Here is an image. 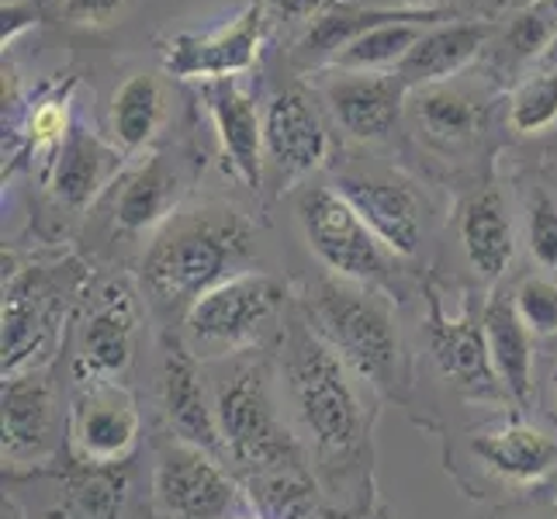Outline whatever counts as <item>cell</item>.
Wrapping results in <instances>:
<instances>
[{
  "instance_id": "6da1fadb",
  "label": "cell",
  "mask_w": 557,
  "mask_h": 519,
  "mask_svg": "<svg viewBox=\"0 0 557 519\" xmlns=\"http://www.w3.org/2000/svg\"><path fill=\"white\" fill-rule=\"evenodd\" d=\"M253 254V228L228 205H198L177 211L146 249L139 277L160 305L190 309L205 292L239 274Z\"/></svg>"
},
{
  "instance_id": "7a4b0ae2",
  "label": "cell",
  "mask_w": 557,
  "mask_h": 519,
  "mask_svg": "<svg viewBox=\"0 0 557 519\" xmlns=\"http://www.w3.org/2000/svg\"><path fill=\"white\" fill-rule=\"evenodd\" d=\"M284 374L295 409L312 440L330 454H347L360 444L368 416L339 354L305 322L284 333Z\"/></svg>"
},
{
  "instance_id": "3957f363",
  "label": "cell",
  "mask_w": 557,
  "mask_h": 519,
  "mask_svg": "<svg viewBox=\"0 0 557 519\" xmlns=\"http://www.w3.org/2000/svg\"><path fill=\"white\" fill-rule=\"evenodd\" d=\"M312 319L319 322V336L333 346L339 360L377 388H388L398 360V333L392 305L381 295L368 292L354 281H322L315 284Z\"/></svg>"
},
{
  "instance_id": "277c9868",
  "label": "cell",
  "mask_w": 557,
  "mask_h": 519,
  "mask_svg": "<svg viewBox=\"0 0 557 519\" xmlns=\"http://www.w3.org/2000/svg\"><path fill=\"white\" fill-rule=\"evenodd\" d=\"M215 416L228 457L253 471H301V447L267 392L263 363H246L215 388Z\"/></svg>"
},
{
  "instance_id": "5b68a950",
  "label": "cell",
  "mask_w": 557,
  "mask_h": 519,
  "mask_svg": "<svg viewBox=\"0 0 557 519\" xmlns=\"http://www.w3.org/2000/svg\"><path fill=\"white\" fill-rule=\"evenodd\" d=\"M284 284L260 271H239L205 292L184 312V333L195 357L236 354L284 309Z\"/></svg>"
},
{
  "instance_id": "8992f818",
  "label": "cell",
  "mask_w": 557,
  "mask_h": 519,
  "mask_svg": "<svg viewBox=\"0 0 557 519\" xmlns=\"http://www.w3.org/2000/svg\"><path fill=\"white\" fill-rule=\"evenodd\" d=\"M298 222L305 243L325 271L354 284H374L388 277L392 249L374 236V228L357 215L339 190L305 187L298 195Z\"/></svg>"
},
{
  "instance_id": "52a82bcc",
  "label": "cell",
  "mask_w": 557,
  "mask_h": 519,
  "mask_svg": "<svg viewBox=\"0 0 557 519\" xmlns=\"http://www.w3.org/2000/svg\"><path fill=\"white\" fill-rule=\"evenodd\" d=\"M263 8L246 0L243 11L228 22L205 32H177L163 42V73L174 81H222V76H243L260 60L263 38Z\"/></svg>"
},
{
  "instance_id": "ba28073f",
  "label": "cell",
  "mask_w": 557,
  "mask_h": 519,
  "mask_svg": "<svg viewBox=\"0 0 557 519\" xmlns=\"http://www.w3.org/2000/svg\"><path fill=\"white\" fill-rule=\"evenodd\" d=\"M492 90L485 81H465V73L444 84L416 87L406 98V122L412 136L440 157H457L485 136Z\"/></svg>"
},
{
  "instance_id": "9c48e42d",
  "label": "cell",
  "mask_w": 557,
  "mask_h": 519,
  "mask_svg": "<svg viewBox=\"0 0 557 519\" xmlns=\"http://www.w3.org/2000/svg\"><path fill=\"white\" fill-rule=\"evenodd\" d=\"M330 157V132L322 114L301 87L287 84L271 94L263 108V173L287 190L309 177Z\"/></svg>"
},
{
  "instance_id": "30bf717a",
  "label": "cell",
  "mask_w": 557,
  "mask_h": 519,
  "mask_svg": "<svg viewBox=\"0 0 557 519\" xmlns=\"http://www.w3.org/2000/svg\"><path fill=\"white\" fill-rule=\"evenodd\" d=\"M139 333V301L128 281H108L90 298V309L76 333L73 374L81 384L114 381L136 354Z\"/></svg>"
},
{
  "instance_id": "8fae6325",
  "label": "cell",
  "mask_w": 557,
  "mask_h": 519,
  "mask_svg": "<svg viewBox=\"0 0 557 519\" xmlns=\"http://www.w3.org/2000/svg\"><path fill=\"white\" fill-rule=\"evenodd\" d=\"M139 444L136 398L119 381L84 384L70 409V450L81 465L111 468Z\"/></svg>"
},
{
  "instance_id": "7c38bea8",
  "label": "cell",
  "mask_w": 557,
  "mask_h": 519,
  "mask_svg": "<svg viewBox=\"0 0 557 519\" xmlns=\"http://www.w3.org/2000/svg\"><path fill=\"white\" fill-rule=\"evenodd\" d=\"M322 98L330 104L339 128L357 143H384L406 119V81L388 73L322 70Z\"/></svg>"
},
{
  "instance_id": "4fadbf2b",
  "label": "cell",
  "mask_w": 557,
  "mask_h": 519,
  "mask_svg": "<svg viewBox=\"0 0 557 519\" xmlns=\"http://www.w3.org/2000/svg\"><path fill=\"white\" fill-rule=\"evenodd\" d=\"M152 492L170 519H225L236 503V485L208 450L170 444L152 474Z\"/></svg>"
},
{
  "instance_id": "5bb4252c",
  "label": "cell",
  "mask_w": 557,
  "mask_h": 519,
  "mask_svg": "<svg viewBox=\"0 0 557 519\" xmlns=\"http://www.w3.org/2000/svg\"><path fill=\"white\" fill-rule=\"evenodd\" d=\"M336 187L395 257L416 254L422 239V201L406 177L381 170H350L339 173Z\"/></svg>"
},
{
  "instance_id": "9a60e30c",
  "label": "cell",
  "mask_w": 557,
  "mask_h": 519,
  "mask_svg": "<svg viewBox=\"0 0 557 519\" xmlns=\"http://www.w3.org/2000/svg\"><path fill=\"white\" fill-rule=\"evenodd\" d=\"M198 98L208 111L215 136L222 146L225 163L236 177L249 187H263V114L257 108L253 90L239 76H222V81L195 84Z\"/></svg>"
},
{
  "instance_id": "2e32d148",
  "label": "cell",
  "mask_w": 557,
  "mask_h": 519,
  "mask_svg": "<svg viewBox=\"0 0 557 519\" xmlns=\"http://www.w3.org/2000/svg\"><path fill=\"white\" fill-rule=\"evenodd\" d=\"M395 22H430L444 25L454 22V8L447 11H406V8H374L360 0H336L330 11H322L315 22L301 32V38L292 46V66L301 73H322L336 55L357 42L371 28L395 25Z\"/></svg>"
},
{
  "instance_id": "e0dca14e",
  "label": "cell",
  "mask_w": 557,
  "mask_h": 519,
  "mask_svg": "<svg viewBox=\"0 0 557 519\" xmlns=\"http://www.w3.org/2000/svg\"><path fill=\"white\" fill-rule=\"evenodd\" d=\"M187 190L184 163L170 152H149V157L125 170L114 184L111 198V222L119 233L139 236L174 219L177 201Z\"/></svg>"
},
{
  "instance_id": "ac0fdd59",
  "label": "cell",
  "mask_w": 557,
  "mask_h": 519,
  "mask_svg": "<svg viewBox=\"0 0 557 519\" xmlns=\"http://www.w3.org/2000/svg\"><path fill=\"white\" fill-rule=\"evenodd\" d=\"M125 152L94 136L84 125H73L70 136L52 152L49 163V195L66 211H84L101 198V190L122 177Z\"/></svg>"
},
{
  "instance_id": "d6986e66",
  "label": "cell",
  "mask_w": 557,
  "mask_h": 519,
  "mask_svg": "<svg viewBox=\"0 0 557 519\" xmlns=\"http://www.w3.org/2000/svg\"><path fill=\"white\" fill-rule=\"evenodd\" d=\"M160 392H163V412L170 430L177 433V444L198 447L215 454L222 450V430L215 416V401H208V392L198 374V360L184 343H166L163 368H160Z\"/></svg>"
},
{
  "instance_id": "ffe728a7",
  "label": "cell",
  "mask_w": 557,
  "mask_h": 519,
  "mask_svg": "<svg viewBox=\"0 0 557 519\" xmlns=\"http://www.w3.org/2000/svg\"><path fill=\"white\" fill-rule=\"evenodd\" d=\"M498 35V25L488 17H468V22H444L422 32V38L412 46V52L395 70L409 90L444 84L465 73L478 55H482L492 38Z\"/></svg>"
},
{
  "instance_id": "44dd1931",
  "label": "cell",
  "mask_w": 557,
  "mask_h": 519,
  "mask_svg": "<svg viewBox=\"0 0 557 519\" xmlns=\"http://www.w3.org/2000/svg\"><path fill=\"white\" fill-rule=\"evenodd\" d=\"M52 454V384L42 371L4 381V465H32Z\"/></svg>"
},
{
  "instance_id": "7402d4cb",
  "label": "cell",
  "mask_w": 557,
  "mask_h": 519,
  "mask_svg": "<svg viewBox=\"0 0 557 519\" xmlns=\"http://www.w3.org/2000/svg\"><path fill=\"white\" fill-rule=\"evenodd\" d=\"M460 246L478 277L498 281L512 263L516 236L506 198L495 187H482L460 208Z\"/></svg>"
},
{
  "instance_id": "603a6c76",
  "label": "cell",
  "mask_w": 557,
  "mask_h": 519,
  "mask_svg": "<svg viewBox=\"0 0 557 519\" xmlns=\"http://www.w3.org/2000/svg\"><path fill=\"white\" fill-rule=\"evenodd\" d=\"M482 325H485L492 368L498 381H503V388L520 401V406H530L533 401V333L523 325V319L516 316L512 298L495 295L485 305Z\"/></svg>"
},
{
  "instance_id": "cb8c5ba5",
  "label": "cell",
  "mask_w": 557,
  "mask_h": 519,
  "mask_svg": "<svg viewBox=\"0 0 557 519\" xmlns=\"http://www.w3.org/2000/svg\"><path fill=\"white\" fill-rule=\"evenodd\" d=\"M471 447L488 471L516 485L541 482L557 468V444L547 433L523 427V422L478 433Z\"/></svg>"
},
{
  "instance_id": "d4e9b609",
  "label": "cell",
  "mask_w": 557,
  "mask_h": 519,
  "mask_svg": "<svg viewBox=\"0 0 557 519\" xmlns=\"http://www.w3.org/2000/svg\"><path fill=\"white\" fill-rule=\"evenodd\" d=\"M166 119V87L160 73H132L111 98V143L122 152L146 149Z\"/></svg>"
},
{
  "instance_id": "484cf974",
  "label": "cell",
  "mask_w": 557,
  "mask_h": 519,
  "mask_svg": "<svg viewBox=\"0 0 557 519\" xmlns=\"http://www.w3.org/2000/svg\"><path fill=\"white\" fill-rule=\"evenodd\" d=\"M433 354L440 360L447 378H454L460 388L471 392H488L495 384V368L488 357V339H485V325L474 316L444 322L436 316L433 325Z\"/></svg>"
},
{
  "instance_id": "4316f807",
  "label": "cell",
  "mask_w": 557,
  "mask_h": 519,
  "mask_svg": "<svg viewBox=\"0 0 557 519\" xmlns=\"http://www.w3.org/2000/svg\"><path fill=\"white\" fill-rule=\"evenodd\" d=\"M557 42V14L547 8V0H533L527 8L512 11V22L498 28L492 38V66L495 73L527 70L530 63L541 60Z\"/></svg>"
},
{
  "instance_id": "83f0119b",
  "label": "cell",
  "mask_w": 557,
  "mask_h": 519,
  "mask_svg": "<svg viewBox=\"0 0 557 519\" xmlns=\"http://www.w3.org/2000/svg\"><path fill=\"white\" fill-rule=\"evenodd\" d=\"M426 28H433V25L430 22H395V25L371 28L368 35H360L357 42L343 49L325 70H357V73L398 70Z\"/></svg>"
},
{
  "instance_id": "f1b7e54d",
  "label": "cell",
  "mask_w": 557,
  "mask_h": 519,
  "mask_svg": "<svg viewBox=\"0 0 557 519\" xmlns=\"http://www.w3.org/2000/svg\"><path fill=\"white\" fill-rule=\"evenodd\" d=\"M253 503L260 506L263 519H312L319 512L315 506V485L301 471H257L249 482Z\"/></svg>"
},
{
  "instance_id": "f546056e",
  "label": "cell",
  "mask_w": 557,
  "mask_h": 519,
  "mask_svg": "<svg viewBox=\"0 0 557 519\" xmlns=\"http://www.w3.org/2000/svg\"><path fill=\"white\" fill-rule=\"evenodd\" d=\"M557 125V70L527 73L509 94V128L516 136H544Z\"/></svg>"
},
{
  "instance_id": "4dcf8cb0",
  "label": "cell",
  "mask_w": 557,
  "mask_h": 519,
  "mask_svg": "<svg viewBox=\"0 0 557 519\" xmlns=\"http://www.w3.org/2000/svg\"><path fill=\"white\" fill-rule=\"evenodd\" d=\"M516 316L523 319V325L533 333V339H550L557 336V284L550 277H523L516 284Z\"/></svg>"
},
{
  "instance_id": "1f68e13d",
  "label": "cell",
  "mask_w": 557,
  "mask_h": 519,
  "mask_svg": "<svg viewBox=\"0 0 557 519\" xmlns=\"http://www.w3.org/2000/svg\"><path fill=\"white\" fill-rule=\"evenodd\" d=\"M527 239L533 260L544 271H557V201L536 187L527 208Z\"/></svg>"
},
{
  "instance_id": "d6a6232c",
  "label": "cell",
  "mask_w": 557,
  "mask_h": 519,
  "mask_svg": "<svg viewBox=\"0 0 557 519\" xmlns=\"http://www.w3.org/2000/svg\"><path fill=\"white\" fill-rule=\"evenodd\" d=\"M73 125L76 122H70V98L66 94H55V98H42L28 108L25 136L35 149H60Z\"/></svg>"
},
{
  "instance_id": "836d02e7",
  "label": "cell",
  "mask_w": 557,
  "mask_h": 519,
  "mask_svg": "<svg viewBox=\"0 0 557 519\" xmlns=\"http://www.w3.org/2000/svg\"><path fill=\"white\" fill-rule=\"evenodd\" d=\"M73 503L84 519H111L119 506V482L108 474V468H90L73 482Z\"/></svg>"
},
{
  "instance_id": "e575fe53",
  "label": "cell",
  "mask_w": 557,
  "mask_h": 519,
  "mask_svg": "<svg viewBox=\"0 0 557 519\" xmlns=\"http://www.w3.org/2000/svg\"><path fill=\"white\" fill-rule=\"evenodd\" d=\"M136 8V0H63V17L76 28H114L122 17Z\"/></svg>"
},
{
  "instance_id": "d590c367",
  "label": "cell",
  "mask_w": 557,
  "mask_h": 519,
  "mask_svg": "<svg viewBox=\"0 0 557 519\" xmlns=\"http://www.w3.org/2000/svg\"><path fill=\"white\" fill-rule=\"evenodd\" d=\"M263 8L267 25H298V22H315L322 11H330L336 0H257Z\"/></svg>"
},
{
  "instance_id": "8d00e7d4",
  "label": "cell",
  "mask_w": 557,
  "mask_h": 519,
  "mask_svg": "<svg viewBox=\"0 0 557 519\" xmlns=\"http://www.w3.org/2000/svg\"><path fill=\"white\" fill-rule=\"evenodd\" d=\"M0 42L14 46L17 35L28 32V28H38L42 25V8L35 4V0H4V8H0Z\"/></svg>"
},
{
  "instance_id": "74e56055",
  "label": "cell",
  "mask_w": 557,
  "mask_h": 519,
  "mask_svg": "<svg viewBox=\"0 0 557 519\" xmlns=\"http://www.w3.org/2000/svg\"><path fill=\"white\" fill-rule=\"evenodd\" d=\"M406 11H447V4H440V0H398Z\"/></svg>"
},
{
  "instance_id": "f35d334b",
  "label": "cell",
  "mask_w": 557,
  "mask_h": 519,
  "mask_svg": "<svg viewBox=\"0 0 557 519\" xmlns=\"http://www.w3.org/2000/svg\"><path fill=\"white\" fill-rule=\"evenodd\" d=\"M312 519H350V516H347V512H339V509H325V506H319V512H315Z\"/></svg>"
},
{
  "instance_id": "ab89813d",
  "label": "cell",
  "mask_w": 557,
  "mask_h": 519,
  "mask_svg": "<svg viewBox=\"0 0 557 519\" xmlns=\"http://www.w3.org/2000/svg\"><path fill=\"white\" fill-rule=\"evenodd\" d=\"M4 519H22V512H17V506L11 503V498H4Z\"/></svg>"
},
{
  "instance_id": "60d3db41",
  "label": "cell",
  "mask_w": 557,
  "mask_h": 519,
  "mask_svg": "<svg viewBox=\"0 0 557 519\" xmlns=\"http://www.w3.org/2000/svg\"><path fill=\"white\" fill-rule=\"evenodd\" d=\"M544 66H550V70H557V42L550 46V52L544 55Z\"/></svg>"
},
{
  "instance_id": "b9f144b4",
  "label": "cell",
  "mask_w": 557,
  "mask_h": 519,
  "mask_svg": "<svg viewBox=\"0 0 557 519\" xmlns=\"http://www.w3.org/2000/svg\"><path fill=\"white\" fill-rule=\"evenodd\" d=\"M527 4H533V0H506V8H512V11L516 8H527Z\"/></svg>"
},
{
  "instance_id": "7bdbcfd3",
  "label": "cell",
  "mask_w": 557,
  "mask_h": 519,
  "mask_svg": "<svg viewBox=\"0 0 557 519\" xmlns=\"http://www.w3.org/2000/svg\"><path fill=\"white\" fill-rule=\"evenodd\" d=\"M550 388H554V398H557V363H554V371H550Z\"/></svg>"
},
{
  "instance_id": "ee69618b",
  "label": "cell",
  "mask_w": 557,
  "mask_h": 519,
  "mask_svg": "<svg viewBox=\"0 0 557 519\" xmlns=\"http://www.w3.org/2000/svg\"><path fill=\"white\" fill-rule=\"evenodd\" d=\"M547 8H550V11L557 14V0H547Z\"/></svg>"
},
{
  "instance_id": "f6af8a7d",
  "label": "cell",
  "mask_w": 557,
  "mask_h": 519,
  "mask_svg": "<svg viewBox=\"0 0 557 519\" xmlns=\"http://www.w3.org/2000/svg\"><path fill=\"white\" fill-rule=\"evenodd\" d=\"M554 503H557V489H554Z\"/></svg>"
}]
</instances>
